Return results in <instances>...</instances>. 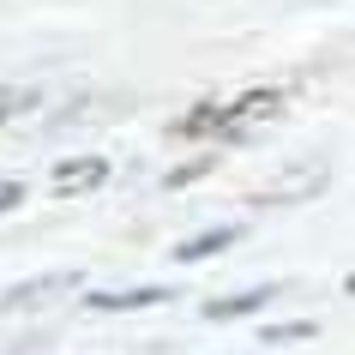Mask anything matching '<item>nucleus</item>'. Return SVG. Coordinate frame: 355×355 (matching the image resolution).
Here are the masks:
<instances>
[{
  "instance_id": "f257e3e1",
  "label": "nucleus",
  "mask_w": 355,
  "mask_h": 355,
  "mask_svg": "<svg viewBox=\"0 0 355 355\" xmlns=\"http://www.w3.org/2000/svg\"><path fill=\"white\" fill-rule=\"evenodd\" d=\"M78 289V271H49V277H31V283H12L0 295V313H31V307H49V301L73 295Z\"/></svg>"
},
{
  "instance_id": "f03ea898",
  "label": "nucleus",
  "mask_w": 355,
  "mask_h": 355,
  "mask_svg": "<svg viewBox=\"0 0 355 355\" xmlns=\"http://www.w3.org/2000/svg\"><path fill=\"white\" fill-rule=\"evenodd\" d=\"M163 301H175V289L139 283V289H96V295H85V307L91 313H139V307H163Z\"/></svg>"
},
{
  "instance_id": "7ed1b4c3",
  "label": "nucleus",
  "mask_w": 355,
  "mask_h": 355,
  "mask_svg": "<svg viewBox=\"0 0 355 355\" xmlns=\"http://www.w3.org/2000/svg\"><path fill=\"white\" fill-rule=\"evenodd\" d=\"M103 181H109V163H103V157H73V163H60L55 175H49L55 193H91V187H103Z\"/></svg>"
},
{
  "instance_id": "20e7f679",
  "label": "nucleus",
  "mask_w": 355,
  "mask_h": 355,
  "mask_svg": "<svg viewBox=\"0 0 355 355\" xmlns=\"http://www.w3.org/2000/svg\"><path fill=\"white\" fill-rule=\"evenodd\" d=\"M235 241H241V223H223V229H205V235L181 241V247H175V259L199 265V259H211V253H223V247H235Z\"/></svg>"
},
{
  "instance_id": "39448f33",
  "label": "nucleus",
  "mask_w": 355,
  "mask_h": 355,
  "mask_svg": "<svg viewBox=\"0 0 355 355\" xmlns=\"http://www.w3.org/2000/svg\"><path fill=\"white\" fill-rule=\"evenodd\" d=\"M271 295H277L271 283H259V289H247V295H223V301H211V307H205V319H211V325H217V319H247L253 307H265Z\"/></svg>"
},
{
  "instance_id": "423d86ee",
  "label": "nucleus",
  "mask_w": 355,
  "mask_h": 355,
  "mask_svg": "<svg viewBox=\"0 0 355 355\" xmlns=\"http://www.w3.org/2000/svg\"><path fill=\"white\" fill-rule=\"evenodd\" d=\"M235 127V109L229 103H199V109L181 121V132H229Z\"/></svg>"
},
{
  "instance_id": "0eeeda50",
  "label": "nucleus",
  "mask_w": 355,
  "mask_h": 355,
  "mask_svg": "<svg viewBox=\"0 0 355 355\" xmlns=\"http://www.w3.org/2000/svg\"><path fill=\"white\" fill-rule=\"evenodd\" d=\"M19 205V187H0V211H12Z\"/></svg>"
},
{
  "instance_id": "6e6552de",
  "label": "nucleus",
  "mask_w": 355,
  "mask_h": 355,
  "mask_svg": "<svg viewBox=\"0 0 355 355\" xmlns=\"http://www.w3.org/2000/svg\"><path fill=\"white\" fill-rule=\"evenodd\" d=\"M0 121H6V109H0Z\"/></svg>"
}]
</instances>
